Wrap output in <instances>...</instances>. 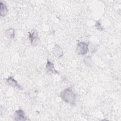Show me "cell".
Returning a JSON list of instances; mask_svg holds the SVG:
<instances>
[{"label":"cell","mask_w":121,"mask_h":121,"mask_svg":"<svg viewBox=\"0 0 121 121\" xmlns=\"http://www.w3.org/2000/svg\"><path fill=\"white\" fill-rule=\"evenodd\" d=\"M83 61L87 67H91L93 65V61L91 57L89 56H87L83 58Z\"/></svg>","instance_id":"10"},{"label":"cell","mask_w":121,"mask_h":121,"mask_svg":"<svg viewBox=\"0 0 121 121\" xmlns=\"http://www.w3.org/2000/svg\"><path fill=\"white\" fill-rule=\"evenodd\" d=\"M29 38L32 45L36 46L37 45L39 41V37L37 33L35 31L29 34Z\"/></svg>","instance_id":"4"},{"label":"cell","mask_w":121,"mask_h":121,"mask_svg":"<svg viewBox=\"0 0 121 121\" xmlns=\"http://www.w3.org/2000/svg\"><path fill=\"white\" fill-rule=\"evenodd\" d=\"M89 43H86L84 42H80L78 43L77 48H76V52L79 55H84L86 54L88 51Z\"/></svg>","instance_id":"2"},{"label":"cell","mask_w":121,"mask_h":121,"mask_svg":"<svg viewBox=\"0 0 121 121\" xmlns=\"http://www.w3.org/2000/svg\"><path fill=\"white\" fill-rule=\"evenodd\" d=\"M0 16L1 17H4L5 16L8 12V8L5 4L3 3L2 1L0 2Z\"/></svg>","instance_id":"9"},{"label":"cell","mask_w":121,"mask_h":121,"mask_svg":"<svg viewBox=\"0 0 121 121\" xmlns=\"http://www.w3.org/2000/svg\"><path fill=\"white\" fill-rule=\"evenodd\" d=\"M6 82L9 85L13 87H17L19 89H22V86L18 84L17 81L11 76L9 77L8 78H7Z\"/></svg>","instance_id":"7"},{"label":"cell","mask_w":121,"mask_h":121,"mask_svg":"<svg viewBox=\"0 0 121 121\" xmlns=\"http://www.w3.org/2000/svg\"><path fill=\"white\" fill-rule=\"evenodd\" d=\"M53 55L57 58H60L63 55V51L61 47L59 45L56 44L52 49Z\"/></svg>","instance_id":"6"},{"label":"cell","mask_w":121,"mask_h":121,"mask_svg":"<svg viewBox=\"0 0 121 121\" xmlns=\"http://www.w3.org/2000/svg\"><path fill=\"white\" fill-rule=\"evenodd\" d=\"M27 120L25 113L22 109H18L15 111L14 113V120L26 121Z\"/></svg>","instance_id":"3"},{"label":"cell","mask_w":121,"mask_h":121,"mask_svg":"<svg viewBox=\"0 0 121 121\" xmlns=\"http://www.w3.org/2000/svg\"><path fill=\"white\" fill-rule=\"evenodd\" d=\"M96 28H97V29L100 30V31H103V27L101 25V22L100 21V20H97L95 22V25Z\"/></svg>","instance_id":"11"},{"label":"cell","mask_w":121,"mask_h":121,"mask_svg":"<svg viewBox=\"0 0 121 121\" xmlns=\"http://www.w3.org/2000/svg\"><path fill=\"white\" fill-rule=\"evenodd\" d=\"M60 97L64 102L70 104L75 105L76 95L70 88L64 89L60 94Z\"/></svg>","instance_id":"1"},{"label":"cell","mask_w":121,"mask_h":121,"mask_svg":"<svg viewBox=\"0 0 121 121\" xmlns=\"http://www.w3.org/2000/svg\"><path fill=\"white\" fill-rule=\"evenodd\" d=\"M45 69L48 72H51L55 74H59V72L55 69L54 66V64L48 60L47 61Z\"/></svg>","instance_id":"5"},{"label":"cell","mask_w":121,"mask_h":121,"mask_svg":"<svg viewBox=\"0 0 121 121\" xmlns=\"http://www.w3.org/2000/svg\"><path fill=\"white\" fill-rule=\"evenodd\" d=\"M4 34L9 39H13L15 37V30L14 29L12 28H10L7 29L5 31Z\"/></svg>","instance_id":"8"}]
</instances>
